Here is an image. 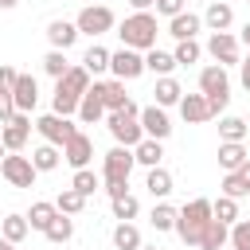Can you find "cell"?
I'll return each instance as SVG.
<instances>
[{"label":"cell","mask_w":250,"mask_h":250,"mask_svg":"<svg viewBox=\"0 0 250 250\" xmlns=\"http://www.w3.org/2000/svg\"><path fill=\"white\" fill-rule=\"evenodd\" d=\"M90 90V70L78 62V66H70L62 78H55V98H51V113H62V117H70L74 109H78V102H82V94Z\"/></svg>","instance_id":"1"},{"label":"cell","mask_w":250,"mask_h":250,"mask_svg":"<svg viewBox=\"0 0 250 250\" xmlns=\"http://www.w3.org/2000/svg\"><path fill=\"white\" fill-rule=\"evenodd\" d=\"M117 35H121V47H133V51L156 47V35H160L156 12H133V16H125L117 23Z\"/></svg>","instance_id":"2"},{"label":"cell","mask_w":250,"mask_h":250,"mask_svg":"<svg viewBox=\"0 0 250 250\" xmlns=\"http://www.w3.org/2000/svg\"><path fill=\"white\" fill-rule=\"evenodd\" d=\"M199 94L207 98L211 117L227 113V105H230V74H227V66H219V62L203 66L199 70Z\"/></svg>","instance_id":"3"},{"label":"cell","mask_w":250,"mask_h":250,"mask_svg":"<svg viewBox=\"0 0 250 250\" xmlns=\"http://www.w3.org/2000/svg\"><path fill=\"white\" fill-rule=\"evenodd\" d=\"M207 223H211V199H203V195L188 199V203L176 211V234H180L188 246H199V234H203Z\"/></svg>","instance_id":"4"},{"label":"cell","mask_w":250,"mask_h":250,"mask_svg":"<svg viewBox=\"0 0 250 250\" xmlns=\"http://www.w3.org/2000/svg\"><path fill=\"white\" fill-rule=\"evenodd\" d=\"M74 27H78V35L98 39V35H105V31H113V27H117V16H113V8H109V4H86V8L78 12Z\"/></svg>","instance_id":"5"},{"label":"cell","mask_w":250,"mask_h":250,"mask_svg":"<svg viewBox=\"0 0 250 250\" xmlns=\"http://www.w3.org/2000/svg\"><path fill=\"white\" fill-rule=\"evenodd\" d=\"M133 148H125V145H113L105 156H102V184L109 188V184H129V176H133Z\"/></svg>","instance_id":"6"},{"label":"cell","mask_w":250,"mask_h":250,"mask_svg":"<svg viewBox=\"0 0 250 250\" xmlns=\"http://www.w3.org/2000/svg\"><path fill=\"white\" fill-rule=\"evenodd\" d=\"M105 125H109V137H113L117 145H125V148H133V145L145 141V129H141V117H137V113L113 109V113H105Z\"/></svg>","instance_id":"7"},{"label":"cell","mask_w":250,"mask_h":250,"mask_svg":"<svg viewBox=\"0 0 250 250\" xmlns=\"http://www.w3.org/2000/svg\"><path fill=\"white\" fill-rule=\"evenodd\" d=\"M203 51H207L219 66H238V59H242V43H238L234 31H211L207 43H203Z\"/></svg>","instance_id":"8"},{"label":"cell","mask_w":250,"mask_h":250,"mask_svg":"<svg viewBox=\"0 0 250 250\" xmlns=\"http://www.w3.org/2000/svg\"><path fill=\"white\" fill-rule=\"evenodd\" d=\"M0 176L12 184V188H35V164H31V156H23V152H4V160H0Z\"/></svg>","instance_id":"9"},{"label":"cell","mask_w":250,"mask_h":250,"mask_svg":"<svg viewBox=\"0 0 250 250\" xmlns=\"http://www.w3.org/2000/svg\"><path fill=\"white\" fill-rule=\"evenodd\" d=\"M109 74L121 78V82H133L145 74V51H133V47H121V51H109Z\"/></svg>","instance_id":"10"},{"label":"cell","mask_w":250,"mask_h":250,"mask_svg":"<svg viewBox=\"0 0 250 250\" xmlns=\"http://www.w3.org/2000/svg\"><path fill=\"white\" fill-rule=\"evenodd\" d=\"M35 129H39V137H43L47 145H59V148L78 133V125H74L70 117H62V113H43V117H35Z\"/></svg>","instance_id":"11"},{"label":"cell","mask_w":250,"mask_h":250,"mask_svg":"<svg viewBox=\"0 0 250 250\" xmlns=\"http://www.w3.org/2000/svg\"><path fill=\"white\" fill-rule=\"evenodd\" d=\"M27 137H31V117L16 109V113L0 125V145H4V152H23V148H27Z\"/></svg>","instance_id":"12"},{"label":"cell","mask_w":250,"mask_h":250,"mask_svg":"<svg viewBox=\"0 0 250 250\" xmlns=\"http://www.w3.org/2000/svg\"><path fill=\"white\" fill-rule=\"evenodd\" d=\"M137 117H141L145 137H152V141H168V137H172V121H168V109H164V105L152 102V105H145Z\"/></svg>","instance_id":"13"},{"label":"cell","mask_w":250,"mask_h":250,"mask_svg":"<svg viewBox=\"0 0 250 250\" xmlns=\"http://www.w3.org/2000/svg\"><path fill=\"white\" fill-rule=\"evenodd\" d=\"M90 90L102 98L105 113L125 109V102H129V94H125V82H121V78H94V82H90Z\"/></svg>","instance_id":"14"},{"label":"cell","mask_w":250,"mask_h":250,"mask_svg":"<svg viewBox=\"0 0 250 250\" xmlns=\"http://www.w3.org/2000/svg\"><path fill=\"white\" fill-rule=\"evenodd\" d=\"M62 160H66L70 168H90V160H94V141L78 129V133L62 145Z\"/></svg>","instance_id":"15"},{"label":"cell","mask_w":250,"mask_h":250,"mask_svg":"<svg viewBox=\"0 0 250 250\" xmlns=\"http://www.w3.org/2000/svg\"><path fill=\"white\" fill-rule=\"evenodd\" d=\"M12 102H16L20 113H31V109L39 105V82H35L31 74H16V82H12Z\"/></svg>","instance_id":"16"},{"label":"cell","mask_w":250,"mask_h":250,"mask_svg":"<svg viewBox=\"0 0 250 250\" xmlns=\"http://www.w3.org/2000/svg\"><path fill=\"white\" fill-rule=\"evenodd\" d=\"M203 27L207 31H230L234 27V8L227 0H211L207 12H203Z\"/></svg>","instance_id":"17"},{"label":"cell","mask_w":250,"mask_h":250,"mask_svg":"<svg viewBox=\"0 0 250 250\" xmlns=\"http://www.w3.org/2000/svg\"><path fill=\"white\" fill-rule=\"evenodd\" d=\"M47 43H51L55 51H70V47L78 43L74 20H51V23H47Z\"/></svg>","instance_id":"18"},{"label":"cell","mask_w":250,"mask_h":250,"mask_svg":"<svg viewBox=\"0 0 250 250\" xmlns=\"http://www.w3.org/2000/svg\"><path fill=\"white\" fill-rule=\"evenodd\" d=\"M176 109H180V117H184L188 125H203V121H211V109H207V98H203V94H184Z\"/></svg>","instance_id":"19"},{"label":"cell","mask_w":250,"mask_h":250,"mask_svg":"<svg viewBox=\"0 0 250 250\" xmlns=\"http://www.w3.org/2000/svg\"><path fill=\"white\" fill-rule=\"evenodd\" d=\"M199 31H203V16H195V12H180V16L168 20V35L172 39H195Z\"/></svg>","instance_id":"20"},{"label":"cell","mask_w":250,"mask_h":250,"mask_svg":"<svg viewBox=\"0 0 250 250\" xmlns=\"http://www.w3.org/2000/svg\"><path fill=\"white\" fill-rule=\"evenodd\" d=\"M145 188H148V195H152V199H168V195H172V188H176V180H172V172H168L164 164H156V168H148Z\"/></svg>","instance_id":"21"},{"label":"cell","mask_w":250,"mask_h":250,"mask_svg":"<svg viewBox=\"0 0 250 250\" xmlns=\"http://www.w3.org/2000/svg\"><path fill=\"white\" fill-rule=\"evenodd\" d=\"M250 156H246V145L242 141H219V168L223 172H234V168H242Z\"/></svg>","instance_id":"22"},{"label":"cell","mask_w":250,"mask_h":250,"mask_svg":"<svg viewBox=\"0 0 250 250\" xmlns=\"http://www.w3.org/2000/svg\"><path fill=\"white\" fill-rule=\"evenodd\" d=\"M180 98H184V86L172 78V74H164V78H156V90H152V102L156 105H180Z\"/></svg>","instance_id":"23"},{"label":"cell","mask_w":250,"mask_h":250,"mask_svg":"<svg viewBox=\"0 0 250 250\" xmlns=\"http://www.w3.org/2000/svg\"><path fill=\"white\" fill-rule=\"evenodd\" d=\"M74 113H78V121H82V125H98V121H105V105H102V98H98L94 90H86V94H82V102H78V109H74Z\"/></svg>","instance_id":"24"},{"label":"cell","mask_w":250,"mask_h":250,"mask_svg":"<svg viewBox=\"0 0 250 250\" xmlns=\"http://www.w3.org/2000/svg\"><path fill=\"white\" fill-rule=\"evenodd\" d=\"M133 160H137L141 168H156V164L164 160V141H152V137H145L141 145H133Z\"/></svg>","instance_id":"25"},{"label":"cell","mask_w":250,"mask_h":250,"mask_svg":"<svg viewBox=\"0 0 250 250\" xmlns=\"http://www.w3.org/2000/svg\"><path fill=\"white\" fill-rule=\"evenodd\" d=\"M227 242H230V227L219 223V219H211L203 227V234H199V250H223Z\"/></svg>","instance_id":"26"},{"label":"cell","mask_w":250,"mask_h":250,"mask_svg":"<svg viewBox=\"0 0 250 250\" xmlns=\"http://www.w3.org/2000/svg\"><path fill=\"white\" fill-rule=\"evenodd\" d=\"M31 164H35V172H55V168L62 164V148L43 141L39 148H31Z\"/></svg>","instance_id":"27"},{"label":"cell","mask_w":250,"mask_h":250,"mask_svg":"<svg viewBox=\"0 0 250 250\" xmlns=\"http://www.w3.org/2000/svg\"><path fill=\"white\" fill-rule=\"evenodd\" d=\"M0 234H4L8 242H16V246H20V242L31 234V227H27V215H20V211L4 215V219H0Z\"/></svg>","instance_id":"28"},{"label":"cell","mask_w":250,"mask_h":250,"mask_svg":"<svg viewBox=\"0 0 250 250\" xmlns=\"http://www.w3.org/2000/svg\"><path fill=\"white\" fill-rule=\"evenodd\" d=\"M145 70H152L156 78H164V74H172V70H176V59H172V51H160V47H148V51H145Z\"/></svg>","instance_id":"29"},{"label":"cell","mask_w":250,"mask_h":250,"mask_svg":"<svg viewBox=\"0 0 250 250\" xmlns=\"http://www.w3.org/2000/svg\"><path fill=\"white\" fill-rule=\"evenodd\" d=\"M55 215H59V207H55V203H47V199H35V203H31V211H27V227L43 234V230L51 227V219H55Z\"/></svg>","instance_id":"30"},{"label":"cell","mask_w":250,"mask_h":250,"mask_svg":"<svg viewBox=\"0 0 250 250\" xmlns=\"http://www.w3.org/2000/svg\"><path fill=\"white\" fill-rule=\"evenodd\" d=\"M43 234H47V242H55V246L70 242V238H74V215H62V211H59V215L51 219V227H47Z\"/></svg>","instance_id":"31"},{"label":"cell","mask_w":250,"mask_h":250,"mask_svg":"<svg viewBox=\"0 0 250 250\" xmlns=\"http://www.w3.org/2000/svg\"><path fill=\"white\" fill-rule=\"evenodd\" d=\"M113 246H117V250H141V246H145V238H141V230H137L133 219L113 227Z\"/></svg>","instance_id":"32"},{"label":"cell","mask_w":250,"mask_h":250,"mask_svg":"<svg viewBox=\"0 0 250 250\" xmlns=\"http://www.w3.org/2000/svg\"><path fill=\"white\" fill-rule=\"evenodd\" d=\"M82 66L90 70V78L105 74V70H109V51H105L102 43H90V47H86V55H82Z\"/></svg>","instance_id":"33"},{"label":"cell","mask_w":250,"mask_h":250,"mask_svg":"<svg viewBox=\"0 0 250 250\" xmlns=\"http://www.w3.org/2000/svg\"><path fill=\"white\" fill-rule=\"evenodd\" d=\"M172 59H176V66H191V62L203 59V43H199V39H176Z\"/></svg>","instance_id":"34"},{"label":"cell","mask_w":250,"mask_h":250,"mask_svg":"<svg viewBox=\"0 0 250 250\" xmlns=\"http://www.w3.org/2000/svg\"><path fill=\"white\" fill-rule=\"evenodd\" d=\"M246 133H250V125L242 117H234V113L219 117V141H246Z\"/></svg>","instance_id":"35"},{"label":"cell","mask_w":250,"mask_h":250,"mask_svg":"<svg viewBox=\"0 0 250 250\" xmlns=\"http://www.w3.org/2000/svg\"><path fill=\"white\" fill-rule=\"evenodd\" d=\"M70 188H74L78 195H86V199H90V195L102 188V176H98L94 168H74V176H70Z\"/></svg>","instance_id":"36"},{"label":"cell","mask_w":250,"mask_h":250,"mask_svg":"<svg viewBox=\"0 0 250 250\" xmlns=\"http://www.w3.org/2000/svg\"><path fill=\"white\" fill-rule=\"evenodd\" d=\"M109 207H113V219H117V223H129V219H137V215H141V199H137L133 191H125V195L109 199Z\"/></svg>","instance_id":"37"},{"label":"cell","mask_w":250,"mask_h":250,"mask_svg":"<svg viewBox=\"0 0 250 250\" xmlns=\"http://www.w3.org/2000/svg\"><path fill=\"white\" fill-rule=\"evenodd\" d=\"M176 211H180V207H172V203H164V199H156V207H152V215H148V223H152L156 230H176Z\"/></svg>","instance_id":"38"},{"label":"cell","mask_w":250,"mask_h":250,"mask_svg":"<svg viewBox=\"0 0 250 250\" xmlns=\"http://www.w3.org/2000/svg\"><path fill=\"white\" fill-rule=\"evenodd\" d=\"M55 207H59L62 215H82V207H86V195H78L74 188H62V191L55 195Z\"/></svg>","instance_id":"39"},{"label":"cell","mask_w":250,"mask_h":250,"mask_svg":"<svg viewBox=\"0 0 250 250\" xmlns=\"http://www.w3.org/2000/svg\"><path fill=\"white\" fill-rule=\"evenodd\" d=\"M211 219H219V223H234L238 219V199H230V195H219V199H211Z\"/></svg>","instance_id":"40"},{"label":"cell","mask_w":250,"mask_h":250,"mask_svg":"<svg viewBox=\"0 0 250 250\" xmlns=\"http://www.w3.org/2000/svg\"><path fill=\"white\" fill-rule=\"evenodd\" d=\"M70 66H74V62L66 59V51H55V47H51V51L43 55V70H47L51 78H62V74H66Z\"/></svg>","instance_id":"41"},{"label":"cell","mask_w":250,"mask_h":250,"mask_svg":"<svg viewBox=\"0 0 250 250\" xmlns=\"http://www.w3.org/2000/svg\"><path fill=\"white\" fill-rule=\"evenodd\" d=\"M230 250H250V219H234L230 223V242H227Z\"/></svg>","instance_id":"42"},{"label":"cell","mask_w":250,"mask_h":250,"mask_svg":"<svg viewBox=\"0 0 250 250\" xmlns=\"http://www.w3.org/2000/svg\"><path fill=\"white\" fill-rule=\"evenodd\" d=\"M223 195H230V199L250 195V184L242 180V172H223Z\"/></svg>","instance_id":"43"},{"label":"cell","mask_w":250,"mask_h":250,"mask_svg":"<svg viewBox=\"0 0 250 250\" xmlns=\"http://www.w3.org/2000/svg\"><path fill=\"white\" fill-rule=\"evenodd\" d=\"M152 8H156V16H168V20H172V16L188 12V0H156Z\"/></svg>","instance_id":"44"},{"label":"cell","mask_w":250,"mask_h":250,"mask_svg":"<svg viewBox=\"0 0 250 250\" xmlns=\"http://www.w3.org/2000/svg\"><path fill=\"white\" fill-rule=\"evenodd\" d=\"M16 113V102H12V90H0V125Z\"/></svg>","instance_id":"45"},{"label":"cell","mask_w":250,"mask_h":250,"mask_svg":"<svg viewBox=\"0 0 250 250\" xmlns=\"http://www.w3.org/2000/svg\"><path fill=\"white\" fill-rule=\"evenodd\" d=\"M16 66H8V62H0V90H12V82H16Z\"/></svg>","instance_id":"46"},{"label":"cell","mask_w":250,"mask_h":250,"mask_svg":"<svg viewBox=\"0 0 250 250\" xmlns=\"http://www.w3.org/2000/svg\"><path fill=\"white\" fill-rule=\"evenodd\" d=\"M238 82H242V90L250 94V55H246V59H238Z\"/></svg>","instance_id":"47"},{"label":"cell","mask_w":250,"mask_h":250,"mask_svg":"<svg viewBox=\"0 0 250 250\" xmlns=\"http://www.w3.org/2000/svg\"><path fill=\"white\" fill-rule=\"evenodd\" d=\"M152 4H156V0H129L133 12H152Z\"/></svg>","instance_id":"48"},{"label":"cell","mask_w":250,"mask_h":250,"mask_svg":"<svg viewBox=\"0 0 250 250\" xmlns=\"http://www.w3.org/2000/svg\"><path fill=\"white\" fill-rule=\"evenodd\" d=\"M238 43H242V47L250 51V23H242V35H238Z\"/></svg>","instance_id":"49"},{"label":"cell","mask_w":250,"mask_h":250,"mask_svg":"<svg viewBox=\"0 0 250 250\" xmlns=\"http://www.w3.org/2000/svg\"><path fill=\"white\" fill-rule=\"evenodd\" d=\"M234 172H242V180H246V184H250V160H246V164H242V168H234Z\"/></svg>","instance_id":"50"},{"label":"cell","mask_w":250,"mask_h":250,"mask_svg":"<svg viewBox=\"0 0 250 250\" xmlns=\"http://www.w3.org/2000/svg\"><path fill=\"white\" fill-rule=\"evenodd\" d=\"M0 250H16V242H8V238L0 234Z\"/></svg>","instance_id":"51"},{"label":"cell","mask_w":250,"mask_h":250,"mask_svg":"<svg viewBox=\"0 0 250 250\" xmlns=\"http://www.w3.org/2000/svg\"><path fill=\"white\" fill-rule=\"evenodd\" d=\"M16 4H20V0H0V8H4V12H8V8H16Z\"/></svg>","instance_id":"52"},{"label":"cell","mask_w":250,"mask_h":250,"mask_svg":"<svg viewBox=\"0 0 250 250\" xmlns=\"http://www.w3.org/2000/svg\"><path fill=\"white\" fill-rule=\"evenodd\" d=\"M82 4H102V0H82Z\"/></svg>","instance_id":"53"},{"label":"cell","mask_w":250,"mask_h":250,"mask_svg":"<svg viewBox=\"0 0 250 250\" xmlns=\"http://www.w3.org/2000/svg\"><path fill=\"white\" fill-rule=\"evenodd\" d=\"M141 250H156V246H141Z\"/></svg>","instance_id":"54"},{"label":"cell","mask_w":250,"mask_h":250,"mask_svg":"<svg viewBox=\"0 0 250 250\" xmlns=\"http://www.w3.org/2000/svg\"><path fill=\"white\" fill-rule=\"evenodd\" d=\"M0 160H4V145H0Z\"/></svg>","instance_id":"55"},{"label":"cell","mask_w":250,"mask_h":250,"mask_svg":"<svg viewBox=\"0 0 250 250\" xmlns=\"http://www.w3.org/2000/svg\"><path fill=\"white\" fill-rule=\"evenodd\" d=\"M246 4H250V0H246Z\"/></svg>","instance_id":"56"}]
</instances>
